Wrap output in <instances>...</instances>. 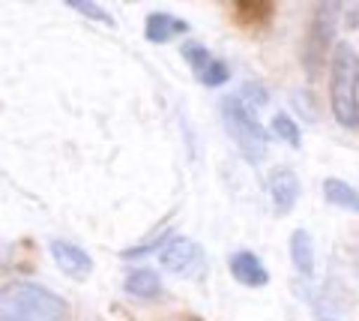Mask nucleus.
Returning a JSON list of instances; mask_svg holds the SVG:
<instances>
[{"label": "nucleus", "mask_w": 359, "mask_h": 321, "mask_svg": "<svg viewBox=\"0 0 359 321\" xmlns=\"http://www.w3.org/2000/svg\"><path fill=\"white\" fill-rule=\"evenodd\" d=\"M0 321H69V306L39 282L15 280L0 285Z\"/></svg>", "instance_id": "f257e3e1"}, {"label": "nucleus", "mask_w": 359, "mask_h": 321, "mask_svg": "<svg viewBox=\"0 0 359 321\" xmlns=\"http://www.w3.org/2000/svg\"><path fill=\"white\" fill-rule=\"evenodd\" d=\"M330 105L344 129H359V54L351 42H339L332 48Z\"/></svg>", "instance_id": "f03ea898"}, {"label": "nucleus", "mask_w": 359, "mask_h": 321, "mask_svg": "<svg viewBox=\"0 0 359 321\" xmlns=\"http://www.w3.org/2000/svg\"><path fill=\"white\" fill-rule=\"evenodd\" d=\"M257 108L255 103H249L245 96L231 93L228 99L222 103V120H224V129H228L231 141L240 148V153L249 162H261L264 153H266V141H269V132L264 129L261 117H257Z\"/></svg>", "instance_id": "7ed1b4c3"}, {"label": "nucleus", "mask_w": 359, "mask_h": 321, "mask_svg": "<svg viewBox=\"0 0 359 321\" xmlns=\"http://www.w3.org/2000/svg\"><path fill=\"white\" fill-rule=\"evenodd\" d=\"M335 18H339V6L335 4H320L314 9V18L309 25V37L302 42V58H306L309 75H314L318 63H323V54H327L330 42L335 37Z\"/></svg>", "instance_id": "20e7f679"}, {"label": "nucleus", "mask_w": 359, "mask_h": 321, "mask_svg": "<svg viewBox=\"0 0 359 321\" xmlns=\"http://www.w3.org/2000/svg\"><path fill=\"white\" fill-rule=\"evenodd\" d=\"M159 261L165 270H171L177 276H198L204 268V247L195 243L192 237H171L168 247L159 252Z\"/></svg>", "instance_id": "39448f33"}, {"label": "nucleus", "mask_w": 359, "mask_h": 321, "mask_svg": "<svg viewBox=\"0 0 359 321\" xmlns=\"http://www.w3.org/2000/svg\"><path fill=\"white\" fill-rule=\"evenodd\" d=\"M51 258L54 264L66 273L72 276V280H87L90 273H93V258H90V252L75 247L69 240H51Z\"/></svg>", "instance_id": "423d86ee"}, {"label": "nucleus", "mask_w": 359, "mask_h": 321, "mask_svg": "<svg viewBox=\"0 0 359 321\" xmlns=\"http://www.w3.org/2000/svg\"><path fill=\"white\" fill-rule=\"evenodd\" d=\"M269 198H273L276 216H287L299 202V177L294 169H278L269 177Z\"/></svg>", "instance_id": "0eeeda50"}, {"label": "nucleus", "mask_w": 359, "mask_h": 321, "mask_svg": "<svg viewBox=\"0 0 359 321\" xmlns=\"http://www.w3.org/2000/svg\"><path fill=\"white\" fill-rule=\"evenodd\" d=\"M231 273L240 285H249V289H264V285L269 282L266 264L249 249H240V252L231 256Z\"/></svg>", "instance_id": "6e6552de"}, {"label": "nucleus", "mask_w": 359, "mask_h": 321, "mask_svg": "<svg viewBox=\"0 0 359 321\" xmlns=\"http://www.w3.org/2000/svg\"><path fill=\"white\" fill-rule=\"evenodd\" d=\"M180 33H189V21L177 18L171 13H150L147 21H144V37L156 46H162V42H171L174 37Z\"/></svg>", "instance_id": "1a4fd4ad"}, {"label": "nucleus", "mask_w": 359, "mask_h": 321, "mask_svg": "<svg viewBox=\"0 0 359 321\" xmlns=\"http://www.w3.org/2000/svg\"><path fill=\"white\" fill-rule=\"evenodd\" d=\"M290 264H294V270L302 276V280H311L314 276L318 256H314V237L306 228H297L294 235H290Z\"/></svg>", "instance_id": "9d476101"}, {"label": "nucleus", "mask_w": 359, "mask_h": 321, "mask_svg": "<svg viewBox=\"0 0 359 321\" xmlns=\"http://www.w3.org/2000/svg\"><path fill=\"white\" fill-rule=\"evenodd\" d=\"M344 291H341V285L339 282H327L323 289L314 294V301H311V309H314V315H318V321H341V313H344Z\"/></svg>", "instance_id": "9b49d317"}, {"label": "nucleus", "mask_w": 359, "mask_h": 321, "mask_svg": "<svg viewBox=\"0 0 359 321\" xmlns=\"http://www.w3.org/2000/svg\"><path fill=\"white\" fill-rule=\"evenodd\" d=\"M123 289H126L132 297L153 301V297L162 294V280H159V273L150 270V268H135V270L126 273V280H123Z\"/></svg>", "instance_id": "f8f14e48"}, {"label": "nucleus", "mask_w": 359, "mask_h": 321, "mask_svg": "<svg viewBox=\"0 0 359 321\" xmlns=\"http://www.w3.org/2000/svg\"><path fill=\"white\" fill-rule=\"evenodd\" d=\"M323 198L332 207L351 210V214H359V190H353L347 181H339V177H327L323 181Z\"/></svg>", "instance_id": "ddd939ff"}, {"label": "nucleus", "mask_w": 359, "mask_h": 321, "mask_svg": "<svg viewBox=\"0 0 359 321\" xmlns=\"http://www.w3.org/2000/svg\"><path fill=\"white\" fill-rule=\"evenodd\" d=\"M269 129L276 132V138H282L285 145H290V148H299V145H302L299 126L294 124V117L285 114V112H278V114L273 117V124H269Z\"/></svg>", "instance_id": "4468645a"}, {"label": "nucleus", "mask_w": 359, "mask_h": 321, "mask_svg": "<svg viewBox=\"0 0 359 321\" xmlns=\"http://www.w3.org/2000/svg\"><path fill=\"white\" fill-rule=\"evenodd\" d=\"M168 237H171V228H162L159 235H150L144 243H138V247L123 249L120 256H123V258H141V256H150V252H162V249L168 247Z\"/></svg>", "instance_id": "2eb2a0df"}, {"label": "nucleus", "mask_w": 359, "mask_h": 321, "mask_svg": "<svg viewBox=\"0 0 359 321\" xmlns=\"http://www.w3.org/2000/svg\"><path fill=\"white\" fill-rule=\"evenodd\" d=\"M180 51H183V60L195 70V75L204 72V70H207V63L212 60V54H210L204 46H201V42H195V39H186V42H183V48H180Z\"/></svg>", "instance_id": "dca6fc26"}, {"label": "nucleus", "mask_w": 359, "mask_h": 321, "mask_svg": "<svg viewBox=\"0 0 359 321\" xmlns=\"http://www.w3.org/2000/svg\"><path fill=\"white\" fill-rule=\"evenodd\" d=\"M198 79H201V84H207V87H222L224 81L231 79V66L224 63V60H219V58H212L207 63V70L201 72Z\"/></svg>", "instance_id": "f3484780"}, {"label": "nucleus", "mask_w": 359, "mask_h": 321, "mask_svg": "<svg viewBox=\"0 0 359 321\" xmlns=\"http://www.w3.org/2000/svg\"><path fill=\"white\" fill-rule=\"evenodd\" d=\"M69 9H75V13H81L84 18H93V21H102V25L114 27V18H111L102 6L90 4V0H69Z\"/></svg>", "instance_id": "a211bd4d"}]
</instances>
